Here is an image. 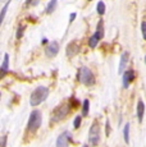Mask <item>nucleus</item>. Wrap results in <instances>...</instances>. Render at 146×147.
<instances>
[{"instance_id": "nucleus-1", "label": "nucleus", "mask_w": 146, "mask_h": 147, "mask_svg": "<svg viewBox=\"0 0 146 147\" xmlns=\"http://www.w3.org/2000/svg\"><path fill=\"white\" fill-rule=\"evenodd\" d=\"M47 95H49V88H47V87L40 86V87H37V88H35L33 92L31 94V97H30L31 106L40 105L41 102H44V101L46 100Z\"/></svg>"}, {"instance_id": "nucleus-2", "label": "nucleus", "mask_w": 146, "mask_h": 147, "mask_svg": "<svg viewBox=\"0 0 146 147\" xmlns=\"http://www.w3.org/2000/svg\"><path fill=\"white\" fill-rule=\"evenodd\" d=\"M78 80L81 83H83L85 86H92L95 84V76L87 67H82L78 72Z\"/></svg>"}, {"instance_id": "nucleus-3", "label": "nucleus", "mask_w": 146, "mask_h": 147, "mask_svg": "<svg viewBox=\"0 0 146 147\" xmlns=\"http://www.w3.org/2000/svg\"><path fill=\"white\" fill-rule=\"evenodd\" d=\"M41 123H43V115H41V113L39 111V110H33L30 115L28 125H27L28 132H36L40 128Z\"/></svg>"}, {"instance_id": "nucleus-4", "label": "nucleus", "mask_w": 146, "mask_h": 147, "mask_svg": "<svg viewBox=\"0 0 146 147\" xmlns=\"http://www.w3.org/2000/svg\"><path fill=\"white\" fill-rule=\"evenodd\" d=\"M89 142H90V145H92V146H96L97 143L100 142V127H99L97 121H95L91 125V128H90Z\"/></svg>"}, {"instance_id": "nucleus-5", "label": "nucleus", "mask_w": 146, "mask_h": 147, "mask_svg": "<svg viewBox=\"0 0 146 147\" xmlns=\"http://www.w3.org/2000/svg\"><path fill=\"white\" fill-rule=\"evenodd\" d=\"M68 111H69V106L67 105V104H63V105L55 107L53 114H51V120L59 121V120L64 119V118L67 117V114H68Z\"/></svg>"}, {"instance_id": "nucleus-6", "label": "nucleus", "mask_w": 146, "mask_h": 147, "mask_svg": "<svg viewBox=\"0 0 146 147\" xmlns=\"http://www.w3.org/2000/svg\"><path fill=\"white\" fill-rule=\"evenodd\" d=\"M72 142V134L69 132H63L57 140V147H68V145Z\"/></svg>"}, {"instance_id": "nucleus-7", "label": "nucleus", "mask_w": 146, "mask_h": 147, "mask_svg": "<svg viewBox=\"0 0 146 147\" xmlns=\"http://www.w3.org/2000/svg\"><path fill=\"white\" fill-rule=\"evenodd\" d=\"M59 53V44L57 41H51L46 45L45 47V54H46L47 58H54L57 56V54Z\"/></svg>"}, {"instance_id": "nucleus-8", "label": "nucleus", "mask_w": 146, "mask_h": 147, "mask_svg": "<svg viewBox=\"0 0 146 147\" xmlns=\"http://www.w3.org/2000/svg\"><path fill=\"white\" fill-rule=\"evenodd\" d=\"M135 80V72L132 69H128L123 73V87L124 88H128L131 82H133Z\"/></svg>"}, {"instance_id": "nucleus-9", "label": "nucleus", "mask_w": 146, "mask_h": 147, "mask_svg": "<svg viewBox=\"0 0 146 147\" xmlns=\"http://www.w3.org/2000/svg\"><path fill=\"white\" fill-rule=\"evenodd\" d=\"M78 51H80V45H78V42L77 41L69 42L68 46H67V55L68 56H74Z\"/></svg>"}, {"instance_id": "nucleus-10", "label": "nucleus", "mask_w": 146, "mask_h": 147, "mask_svg": "<svg viewBox=\"0 0 146 147\" xmlns=\"http://www.w3.org/2000/svg\"><path fill=\"white\" fill-rule=\"evenodd\" d=\"M128 59H130V53L128 51H124L122 54V56H120V63H119V69H118V72L122 74L123 70L126 69V65H127V61Z\"/></svg>"}, {"instance_id": "nucleus-11", "label": "nucleus", "mask_w": 146, "mask_h": 147, "mask_svg": "<svg viewBox=\"0 0 146 147\" xmlns=\"http://www.w3.org/2000/svg\"><path fill=\"white\" fill-rule=\"evenodd\" d=\"M8 68H9V54H4V60H3V64L0 67V69H1V78L7 74Z\"/></svg>"}, {"instance_id": "nucleus-12", "label": "nucleus", "mask_w": 146, "mask_h": 147, "mask_svg": "<svg viewBox=\"0 0 146 147\" xmlns=\"http://www.w3.org/2000/svg\"><path fill=\"white\" fill-rule=\"evenodd\" d=\"M144 113H145V104H144V101L140 100L139 102H137V117H139L140 123L144 119Z\"/></svg>"}, {"instance_id": "nucleus-13", "label": "nucleus", "mask_w": 146, "mask_h": 147, "mask_svg": "<svg viewBox=\"0 0 146 147\" xmlns=\"http://www.w3.org/2000/svg\"><path fill=\"white\" fill-rule=\"evenodd\" d=\"M97 35V37L101 40V38L104 37V22L103 19H100L99 23H97V27H96V32H95Z\"/></svg>"}, {"instance_id": "nucleus-14", "label": "nucleus", "mask_w": 146, "mask_h": 147, "mask_svg": "<svg viewBox=\"0 0 146 147\" xmlns=\"http://www.w3.org/2000/svg\"><path fill=\"white\" fill-rule=\"evenodd\" d=\"M99 41H100V38L97 37L96 33H94V35H92L91 37H90V40H89V46L91 47V49H94V47H96V46H97Z\"/></svg>"}, {"instance_id": "nucleus-15", "label": "nucleus", "mask_w": 146, "mask_h": 147, "mask_svg": "<svg viewBox=\"0 0 146 147\" xmlns=\"http://www.w3.org/2000/svg\"><path fill=\"white\" fill-rule=\"evenodd\" d=\"M57 5H58V0H50L47 7H46V13L47 14L53 13L55 9H57Z\"/></svg>"}, {"instance_id": "nucleus-16", "label": "nucleus", "mask_w": 146, "mask_h": 147, "mask_svg": "<svg viewBox=\"0 0 146 147\" xmlns=\"http://www.w3.org/2000/svg\"><path fill=\"white\" fill-rule=\"evenodd\" d=\"M123 136H124V142L130 143V123H127L123 129Z\"/></svg>"}, {"instance_id": "nucleus-17", "label": "nucleus", "mask_w": 146, "mask_h": 147, "mask_svg": "<svg viewBox=\"0 0 146 147\" xmlns=\"http://www.w3.org/2000/svg\"><path fill=\"white\" fill-rule=\"evenodd\" d=\"M10 5V0H8L7 3H5V5L3 7V10H1V13H0V22H4V18H5V14H7V10H8V7Z\"/></svg>"}, {"instance_id": "nucleus-18", "label": "nucleus", "mask_w": 146, "mask_h": 147, "mask_svg": "<svg viewBox=\"0 0 146 147\" xmlns=\"http://www.w3.org/2000/svg\"><path fill=\"white\" fill-rule=\"evenodd\" d=\"M89 109H90V101L85 100L83 101V105H82V117H86L89 114Z\"/></svg>"}, {"instance_id": "nucleus-19", "label": "nucleus", "mask_w": 146, "mask_h": 147, "mask_svg": "<svg viewBox=\"0 0 146 147\" xmlns=\"http://www.w3.org/2000/svg\"><path fill=\"white\" fill-rule=\"evenodd\" d=\"M97 13H99L100 16H103V14L105 13V4H104V1L97 3Z\"/></svg>"}, {"instance_id": "nucleus-20", "label": "nucleus", "mask_w": 146, "mask_h": 147, "mask_svg": "<svg viewBox=\"0 0 146 147\" xmlns=\"http://www.w3.org/2000/svg\"><path fill=\"white\" fill-rule=\"evenodd\" d=\"M24 28H26V27H24V26H19V28H18V31H17V38H18V40H19V38H21V37H22V36H23V32H24Z\"/></svg>"}, {"instance_id": "nucleus-21", "label": "nucleus", "mask_w": 146, "mask_h": 147, "mask_svg": "<svg viewBox=\"0 0 146 147\" xmlns=\"http://www.w3.org/2000/svg\"><path fill=\"white\" fill-rule=\"evenodd\" d=\"M141 32H142V37L146 40V22L145 21L141 23Z\"/></svg>"}, {"instance_id": "nucleus-22", "label": "nucleus", "mask_w": 146, "mask_h": 147, "mask_svg": "<svg viewBox=\"0 0 146 147\" xmlns=\"http://www.w3.org/2000/svg\"><path fill=\"white\" fill-rule=\"evenodd\" d=\"M81 120H82V118H81V117H76V119H74V128H76V129L80 128Z\"/></svg>"}, {"instance_id": "nucleus-23", "label": "nucleus", "mask_w": 146, "mask_h": 147, "mask_svg": "<svg viewBox=\"0 0 146 147\" xmlns=\"http://www.w3.org/2000/svg\"><path fill=\"white\" fill-rule=\"evenodd\" d=\"M105 133H106V136H109L110 134V125H109V120H106V124H105Z\"/></svg>"}, {"instance_id": "nucleus-24", "label": "nucleus", "mask_w": 146, "mask_h": 147, "mask_svg": "<svg viewBox=\"0 0 146 147\" xmlns=\"http://www.w3.org/2000/svg\"><path fill=\"white\" fill-rule=\"evenodd\" d=\"M37 3H39V0H26V4L27 5H36V4H37Z\"/></svg>"}, {"instance_id": "nucleus-25", "label": "nucleus", "mask_w": 146, "mask_h": 147, "mask_svg": "<svg viewBox=\"0 0 146 147\" xmlns=\"http://www.w3.org/2000/svg\"><path fill=\"white\" fill-rule=\"evenodd\" d=\"M74 18H76V13H72V14H71V18H69V22L74 21Z\"/></svg>"}, {"instance_id": "nucleus-26", "label": "nucleus", "mask_w": 146, "mask_h": 147, "mask_svg": "<svg viewBox=\"0 0 146 147\" xmlns=\"http://www.w3.org/2000/svg\"><path fill=\"white\" fill-rule=\"evenodd\" d=\"M5 140H7V137L4 136V137L1 138V146H3V147H5Z\"/></svg>"}, {"instance_id": "nucleus-27", "label": "nucleus", "mask_w": 146, "mask_h": 147, "mask_svg": "<svg viewBox=\"0 0 146 147\" xmlns=\"http://www.w3.org/2000/svg\"><path fill=\"white\" fill-rule=\"evenodd\" d=\"M82 147H89V146H86V145H85V146H82Z\"/></svg>"}, {"instance_id": "nucleus-28", "label": "nucleus", "mask_w": 146, "mask_h": 147, "mask_svg": "<svg viewBox=\"0 0 146 147\" xmlns=\"http://www.w3.org/2000/svg\"><path fill=\"white\" fill-rule=\"evenodd\" d=\"M145 63H146V56H145Z\"/></svg>"}, {"instance_id": "nucleus-29", "label": "nucleus", "mask_w": 146, "mask_h": 147, "mask_svg": "<svg viewBox=\"0 0 146 147\" xmlns=\"http://www.w3.org/2000/svg\"><path fill=\"white\" fill-rule=\"evenodd\" d=\"M89 1H91V0H89Z\"/></svg>"}]
</instances>
